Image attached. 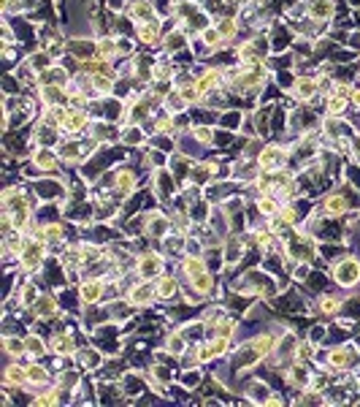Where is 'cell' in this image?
Wrapping results in <instances>:
<instances>
[{"label": "cell", "instance_id": "6da1fadb", "mask_svg": "<svg viewBox=\"0 0 360 407\" xmlns=\"http://www.w3.org/2000/svg\"><path fill=\"white\" fill-rule=\"evenodd\" d=\"M263 353L258 350L255 345V340H252V334H247V337H241L236 350L225 359V364L230 369V375H233V380H239V378H247V375H252V372H258L263 366Z\"/></svg>", "mask_w": 360, "mask_h": 407}, {"label": "cell", "instance_id": "7a4b0ae2", "mask_svg": "<svg viewBox=\"0 0 360 407\" xmlns=\"http://www.w3.org/2000/svg\"><path fill=\"white\" fill-rule=\"evenodd\" d=\"M328 272H331V280H333L336 288L347 291V293L360 291V253L347 250L341 258H336L333 264L328 266Z\"/></svg>", "mask_w": 360, "mask_h": 407}, {"label": "cell", "instance_id": "3957f363", "mask_svg": "<svg viewBox=\"0 0 360 407\" xmlns=\"http://www.w3.org/2000/svg\"><path fill=\"white\" fill-rule=\"evenodd\" d=\"M149 190H152V196L158 199L160 206H168L171 209L176 204V199H179L181 182L174 177V171L168 166H162V168H155L149 174Z\"/></svg>", "mask_w": 360, "mask_h": 407}, {"label": "cell", "instance_id": "277c9868", "mask_svg": "<svg viewBox=\"0 0 360 407\" xmlns=\"http://www.w3.org/2000/svg\"><path fill=\"white\" fill-rule=\"evenodd\" d=\"M360 364V347L355 340H344L339 345H328V359H325V369L331 375H344L349 369Z\"/></svg>", "mask_w": 360, "mask_h": 407}, {"label": "cell", "instance_id": "5b68a950", "mask_svg": "<svg viewBox=\"0 0 360 407\" xmlns=\"http://www.w3.org/2000/svg\"><path fill=\"white\" fill-rule=\"evenodd\" d=\"M49 255H52V247L43 242L41 236L30 234L27 244L22 247V253L17 255V266H20L22 274L36 277L41 269H43V264H46V258H49Z\"/></svg>", "mask_w": 360, "mask_h": 407}, {"label": "cell", "instance_id": "8992f818", "mask_svg": "<svg viewBox=\"0 0 360 407\" xmlns=\"http://www.w3.org/2000/svg\"><path fill=\"white\" fill-rule=\"evenodd\" d=\"M165 269H171V261L165 258V253H162L158 244L144 247L139 255H136V261H133V274L139 280H155V277H160Z\"/></svg>", "mask_w": 360, "mask_h": 407}, {"label": "cell", "instance_id": "52a82bcc", "mask_svg": "<svg viewBox=\"0 0 360 407\" xmlns=\"http://www.w3.org/2000/svg\"><path fill=\"white\" fill-rule=\"evenodd\" d=\"M174 231L171 225V209L168 206H155L144 212V239H149L152 244H160L168 234Z\"/></svg>", "mask_w": 360, "mask_h": 407}, {"label": "cell", "instance_id": "ba28073f", "mask_svg": "<svg viewBox=\"0 0 360 407\" xmlns=\"http://www.w3.org/2000/svg\"><path fill=\"white\" fill-rule=\"evenodd\" d=\"M312 380H314V364H306V361L293 359V361H287V364L282 366V388H287L293 394L309 388Z\"/></svg>", "mask_w": 360, "mask_h": 407}, {"label": "cell", "instance_id": "9c48e42d", "mask_svg": "<svg viewBox=\"0 0 360 407\" xmlns=\"http://www.w3.org/2000/svg\"><path fill=\"white\" fill-rule=\"evenodd\" d=\"M344 299H347V291H341V288H328V291H322L317 296H312V312H314V318H325V321L339 318Z\"/></svg>", "mask_w": 360, "mask_h": 407}, {"label": "cell", "instance_id": "30bf717a", "mask_svg": "<svg viewBox=\"0 0 360 407\" xmlns=\"http://www.w3.org/2000/svg\"><path fill=\"white\" fill-rule=\"evenodd\" d=\"M247 250H249V244H247L244 231H230V234L222 239V253H225V274H222V277L236 274V269H239L241 261H244Z\"/></svg>", "mask_w": 360, "mask_h": 407}, {"label": "cell", "instance_id": "8fae6325", "mask_svg": "<svg viewBox=\"0 0 360 407\" xmlns=\"http://www.w3.org/2000/svg\"><path fill=\"white\" fill-rule=\"evenodd\" d=\"M290 161H293V155H290V144L287 142H265V147L258 155L261 171H279V168H287Z\"/></svg>", "mask_w": 360, "mask_h": 407}, {"label": "cell", "instance_id": "7c38bea8", "mask_svg": "<svg viewBox=\"0 0 360 407\" xmlns=\"http://www.w3.org/2000/svg\"><path fill=\"white\" fill-rule=\"evenodd\" d=\"M125 296L130 299V305L136 307L139 312H152V309L160 307L158 291H155V280H136V283L127 288Z\"/></svg>", "mask_w": 360, "mask_h": 407}, {"label": "cell", "instance_id": "4fadbf2b", "mask_svg": "<svg viewBox=\"0 0 360 407\" xmlns=\"http://www.w3.org/2000/svg\"><path fill=\"white\" fill-rule=\"evenodd\" d=\"M106 288H109V280H106L103 274H84L81 283L76 285L81 307L103 305V302H106Z\"/></svg>", "mask_w": 360, "mask_h": 407}, {"label": "cell", "instance_id": "5bb4252c", "mask_svg": "<svg viewBox=\"0 0 360 407\" xmlns=\"http://www.w3.org/2000/svg\"><path fill=\"white\" fill-rule=\"evenodd\" d=\"M181 285H184V280L176 274V269H174V266H171V269H165L160 277H155V291H158L160 305H174V302H179Z\"/></svg>", "mask_w": 360, "mask_h": 407}, {"label": "cell", "instance_id": "9a60e30c", "mask_svg": "<svg viewBox=\"0 0 360 407\" xmlns=\"http://www.w3.org/2000/svg\"><path fill=\"white\" fill-rule=\"evenodd\" d=\"M106 353L100 350L95 342H87V345H81V350L76 353V359H74V364L79 366L84 375H92V378H98L103 364H106Z\"/></svg>", "mask_w": 360, "mask_h": 407}, {"label": "cell", "instance_id": "2e32d148", "mask_svg": "<svg viewBox=\"0 0 360 407\" xmlns=\"http://www.w3.org/2000/svg\"><path fill=\"white\" fill-rule=\"evenodd\" d=\"M287 95L293 98V103H312L317 95H320V81H317V74H298Z\"/></svg>", "mask_w": 360, "mask_h": 407}, {"label": "cell", "instance_id": "e0dca14e", "mask_svg": "<svg viewBox=\"0 0 360 407\" xmlns=\"http://www.w3.org/2000/svg\"><path fill=\"white\" fill-rule=\"evenodd\" d=\"M120 386H122V391H125V396H127V405H136V399H139L141 394L149 391V378H146L144 369L130 366V369L122 375Z\"/></svg>", "mask_w": 360, "mask_h": 407}, {"label": "cell", "instance_id": "ac0fdd59", "mask_svg": "<svg viewBox=\"0 0 360 407\" xmlns=\"http://www.w3.org/2000/svg\"><path fill=\"white\" fill-rule=\"evenodd\" d=\"M162 36H165V20L162 17H155L152 22L136 25V41H139L144 49H158V46H162Z\"/></svg>", "mask_w": 360, "mask_h": 407}, {"label": "cell", "instance_id": "d6986e66", "mask_svg": "<svg viewBox=\"0 0 360 407\" xmlns=\"http://www.w3.org/2000/svg\"><path fill=\"white\" fill-rule=\"evenodd\" d=\"M27 386L30 388H43L49 383H55V366L49 364V359H27Z\"/></svg>", "mask_w": 360, "mask_h": 407}, {"label": "cell", "instance_id": "ffe728a7", "mask_svg": "<svg viewBox=\"0 0 360 407\" xmlns=\"http://www.w3.org/2000/svg\"><path fill=\"white\" fill-rule=\"evenodd\" d=\"M339 14V0H306V20L317 25H333Z\"/></svg>", "mask_w": 360, "mask_h": 407}, {"label": "cell", "instance_id": "44dd1931", "mask_svg": "<svg viewBox=\"0 0 360 407\" xmlns=\"http://www.w3.org/2000/svg\"><path fill=\"white\" fill-rule=\"evenodd\" d=\"M27 361V359H25ZM20 359H3V375L0 386L6 388H25L27 386V366Z\"/></svg>", "mask_w": 360, "mask_h": 407}, {"label": "cell", "instance_id": "7402d4cb", "mask_svg": "<svg viewBox=\"0 0 360 407\" xmlns=\"http://www.w3.org/2000/svg\"><path fill=\"white\" fill-rule=\"evenodd\" d=\"M125 14L136 25H144V22H152L155 17H160L155 0H127L125 3Z\"/></svg>", "mask_w": 360, "mask_h": 407}, {"label": "cell", "instance_id": "603a6c76", "mask_svg": "<svg viewBox=\"0 0 360 407\" xmlns=\"http://www.w3.org/2000/svg\"><path fill=\"white\" fill-rule=\"evenodd\" d=\"M25 345H27V359H49L52 356L49 334H43L39 328H30L25 334Z\"/></svg>", "mask_w": 360, "mask_h": 407}, {"label": "cell", "instance_id": "cb8c5ba5", "mask_svg": "<svg viewBox=\"0 0 360 407\" xmlns=\"http://www.w3.org/2000/svg\"><path fill=\"white\" fill-rule=\"evenodd\" d=\"M174 269H176V274H179L181 280L187 283V280H193V277L203 274V272L209 269V264H206L203 255H190V253H184L179 261L174 264Z\"/></svg>", "mask_w": 360, "mask_h": 407}, {"label": "cell", "instance_id": "d4e9b609", "mask_svg": "<svg viewBox=\"0 0 360 407\" xmlns=\"http://www.w3.org/2000/svg\"><path fill=\"white\" fill-rule=\"evenodd\" d=\"M36 98L43 109H49V106H65L68 93L62 84H36Z\"/></svg>", "mask_w": 360, "mask_h": 407}, {"label": "cell", "instance_id": "484cf974", "mask_svg": "<svg viewBox=\"0 0 360 407\" xmlns=\"http://www.w3.org/2000/svg\"><path fill=\"white\" fill-rule=\"evenodd\" d=\"M0 353L3 359H27V345H25V334H0Z\"/></svg>", "mask_w": 360, "mask_h": 407}, {"label": "cell", "instance_id": "4316f807", "mask_svg": "<svg viewBox=\"0 0 360 407\" xmlns=\"http://www.w3.org/2000/svg\"><path fill=\"white\" fill-rule=\"evenodd\" d=\"M206 375H209L206 366H181L179 375H176V383L184 386L187 391H193V394H198L203 380H206Z\"/></svg>", "mask_w": 360, "mask_h": 407}, {"label": "cell", "instance_id": "83f0119b", "mask_svg": "<svg viewBox=\"0 0 360 407\" xmlns=\"http://www.w3.org/2000/svg\"><path fill=\"white\" fill-rule=\"evenodd\" d=\"M158 247H160L162 253H165V258H168V261H171V266H174L181 258V255L187 253V236H181V234H174V231H171V234H168V236H165V239H162Z\"/></svg>", "mask_w": 360, "mask_h": 407}, {"label": "cell", "instance_id": "f1b7e54d", "mask_svg": "<svg viewBox=\"0 0 360 407\" xmlns=\"http://www.w3.org/2000/svg\"><path fill=\"white\" fill-rule=\"evenodd\" d=\"M193 353H195V364L206 366V369L220 361V353H217V347H214V340H212V337H206V340L195 342V345H193Z\"/></svg>", "mask_w": 360, "mask_h": 407}, {"label": "cell", "instance_id": "f546056e", "mask_svg": "<svg viewBox=\"0 0 360 407\" xmlns=\"http://www.w3.org/2000/svg\"><path fill=\"white\" fill-rule=\"evenodd\" d=\"M25 62H27V65H30V68H33V71L41 76L43 71H49V68L57 62V58H55L49 49H41V46H36L33 52H27V55H25Z\"/></svg>", "mask_w": 360, "mask_h": 407}, {"label": "cell", "instance_id": "4dcf8cb0", "mask_svg": "<svg viewBox=\"0 0 360 407\" xmlns=\"http://www.w3.org/2000/svg\"><path fill=\"white\" fill-rule=\"evenodd\" d=\"M100 60L106 62H117L120 60V44H117V33H106V36H98V55Z\"/></svg>", "mask_w": 360, "mask_h": 407}, {"label": "cell", "instance_id": "1f68e13d", "mask_svg": "<svg viewBox=\"0 0 360 407\" xmlns=\"http://www.w3.org/2000/svg\"><path fill=\"white\" fill-rule=\"evenodd\" d=\"M252 201H255V206H258V212H261L263 220H265V218H277L279 209H282L279 196H274V193H261V196H255Z\"/></svg>", "mask_w": 360, "mask_h": 407}, {"label": "cell", "instance_id": "d6a6232c", "mask_svg": "<svg viewBox=\"0 0 360 407\" xmlns=\"http://www.w3.org/2000/svg\"><path fill=\"white\" fill-rule=\"evenodd\" d=\"M290 405H328L325 402V391H320V388H303V391H296L293 396H290Z\"/></svg>", "mask_w": 360, "mask_h": 407}, {"label": "cell", "instance_id": "836d02e7", "mask_svg": "<svg viewBox=\"0 0 360 407\" xmlns=\"http://www.w3.org/2000/svg\"><path fill=\"white\" fill-rule=\"evenodd\" d=\"M162 112H168V114H181V112H190V106L184 103L179 90H171V93L165 95V101H162Z\"/></svg>", "mask_w": 360, "mask_h": 407}, {"label": "cell", "instance_id": "e575fe53", "mask_svg": "<svg viewBox=\"0 0 360 407\" xmlns=\"http://www.w3.org/2000/svg\"><path fill=\"white\" fill-rule=\"evenodd\" d=\"M317 342H312L306 334H303V340L298 342V347H296V359L298 361H306V364H312L314 361V356H317Z\"/></svg>", "mask_w": 360, "mask_h": 407}, {"label": "cell", "instance_id": "d590c367", "mask_svg": "<svg viewBox=\"0 0 360 407\" xmlns=\"http://www.w3.org/2000/svg\"><path fill=\"white\" fill-rule=\"evenodd\" d=\"M312 269H314V264H309V261H296L293 269H290V280H293L296 285H303L306 280H309Z\"/></svg>", "mask_w": 360, "mask_h": 407}, {"label": "cell", "instance_id": "8d00e7d4", "mask_svg": "<svg viewBox=\"0 0 360 407\" xmlns=\"http://www.w3.org/2000/svg\"><path fill=\"white\" fill-rule=\"evenodd\" d=\"M349 109L360 112V84H352V93H349Z\"/></svg>", "mask_w": 360, "mask_h": 407}]
</instances>
